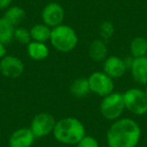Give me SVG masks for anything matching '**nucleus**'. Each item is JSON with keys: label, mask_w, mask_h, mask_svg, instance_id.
I'll return each instance as SVG.
<instances>
[{"label": "nucleus", "mask_w": 147, "mask_h": 147, "mask_svg": "<svg viewBox=\"0 0 147 147\" xmlns=\"http://www.w3.org/2000/svg\"><path fill=\"white\" fill-rule=\"evenodd\" d=\"M14 40H16L18 43L23 45H27L31 41V36L29 29L22 26H17L14 29Z\"/></svg>", "instance_id": "obj_20"}, {"label": "nucleus", "mask_w": 147, "mask_h": 147, "mask_svg": "<svg viewBox=\"0 0 147 147\" xmlns=\"http://www.w3.org/2000/svg\"><path fill=\"white\" fill-rule=\"evenodd\" d=\"M88 82L90 85L91 93L101 98L114 92V80L103 71H95L90 74V76L88 77Z\"/></svg>", "instance_id": "obj_6"}, {"label": "nucleus", "mask_w": 147, "mask_h": 147, "mask_svg": "<svg viewBox=\"0 0 147 147\" xmlns=\"http://www.w3.org/2000/svg\"><path fill=\"white\" fill-rule=\"evenodd\" d=\"M126 111L123 100V94L113 92L103 97L100 103V113L104 119L108 121H115L123 116Z\"/></svg>", "instance_id": "obj_4"}, {"label": "nucleus", "mask_w": 147, "mask_h": 147, "mask_svg": "<svg viewBox=\"0 0 147 147\" xmlns=\"http://www.w3.org/2000/svg\"><path fill=\"white\" fill-rule=\"evenodd\" d=\"M86 135V127L76 117H65L57 120L53 132L55 140L65 145H76Z\"/></svg>", "instance_id": "obj_2"}, {"label": "nucleus", "mask_w": 147, "mask_h": 147, "mask_svg": "<svg viewBox=\"0 0 147 147\" xmlns=\"http://www.w3.org/2000/svg\"><path fill=\"white\" fill-rule=\"evenodd\" d=\"M35 137L29 127H21L14 130L8 138V147H32Z\"/></svg>", "instance_id": "obj_11"}, {"label": "nucleus", "mask_w": 147, "mask_h": 147, "mask_svg": "<svg viewBox=\"0 0 147 147\" xmlns=\"http://www.w3.org/2000/svg\"><path fill=\"white\" fill-rule=\"evenodd\" d=\"M102 63V71L109 77H111L113 80L122 78L128 71L126 59H122L118 55H108V57Z\"/></svg>", "instance_id": "obj_10"}, {"label": "nucleus", "mask_w": 147, "mask_h": 147, "mask_svg": "<svg viewBox=\"0 0 147 147\" xmlns=\"http://www.w3.org/2000/svg\"><path fill=\"white\" fill-rule=\"evenodd\" d=\"M55 123L57 120L51 113L41 112L32 118L29 125V129L36 139L45 138L49 134H53Z\"/></svg>", "instance_id": "obj_7"}, {"label": "nucleus", "mask_w": 147, "mask_h": 147, "mask_svg": "<svg viewBox=\"0 0 147 147\" xmlns=\"http://www.w3.org/2000/svg\"><path fill=\"white\" fill-rule=\"evenodd\" d=\"M142 135L138 122L129 117H121L112 122L106 133L110 147H137Z\"/></svg>", "instance_id": "obj_1"}, {"label": "nucleus", "mask_w": 147, "mask_h": 147, "mask_svg": "<svg viewBox=\"0 0 147 147\" xmlns=\"http://www.w3.org/2000/svg\"><path fill=\"white\" fill-rule=\"evenodd\" d=\"M69 93L77 99H83L91 93L88 78H78L71 82L69 86Z\"/></svg>", "instance_id": "obj_16"}, {"label": "nucleus", "mask_w": 147, "mask_h": 147, "mask_svg": "<svg viewBox=\"0 0 147 147\" xmlns=\"http://www.w3.org/2000/svg\"><path fill=\"white\" fill-rule=\"evenodd\" d=\"M14 29L11 23H9L4 17H0V42L7 45L14 40Z\"/></svg>", "instance_id": "obj_19"}, {"label": "nucleus", "mask_w": 147, "mask_h": 147, "mask_svg": "<svg viewBox=\"0 0 147 147\" xmlns=\"http://www.w3.org/2000/svg\"><path fill=\"white\" fill-rule=\"evenodd\" d=\"M126 111L135 116H145L147 112V96L140 88H130L123 93Z\"/></svg>", "instance_id": "obj_5"}, {"label": "nucleus", "mask_w": 147, "mask_h": 147, "mask_svg": "<svg viewBox=\"0 0 147 147\" xmlns=\"http://www.w3.org/2000/svg\"><path fill=\"white\" fill-rule=\"evenodd\" d=\"M89 57L96 63H103L108 57V45L107 41L102 38H96L89 45Z\"/></svg>", "instance_id": "obj_13"}, {"label": "nucleus", "mask_w": 147, "mask_h": 147, "mask_svg": "<svg viewBox=\"0 0 147 147\" xmlns=\"http://www.w3.org/2000/svg\"><path fill=\"white\" fill-rule=\"evenodd\" d=\"M129 51L132 57H141L147 55V38L136 36L130 41Z\"/></svg>", "instance_id": "obj_18"}, {"label": "nucleus", "mask_w": 147, "mask_h": 147, "mask_svg": "<svg viewBox=\"0 0 147 147\" xmlns=\"http://www.w3.org/2000/svg\"><path fill=\"white\" fill-rule=\"evenodd\" d=\"M145 94H146V96H147V86H146V88H145Z\"/></svg>", "instance_id": "obj_26"}, {"label": "nucleus", "mask_w": 147, "mask_h": 147, "mask_svg": "<svg viewBox=\"0 0 147 147\" xmlns=\"http://www.w3.org/2000/svg\"><path fill=\"white\" fill-rule=\"evenodd\" d=\"M26 53L30 59L35 61H41L49 57L51 51H49V45L45 42L31 40L26 45Z\"/></svg>", "instance_id": "obj_14"}, {"label": "nucleus", "mask_w": 147, "mask_h": 147, "mask_svg": "<svg viewBox=\"0 0 147 147\" xmlns=\"http://www.w3.org/2000/svg\"><path fill=\"white\" fill-rule=\"evenodd\" d=\"M25 16L26 12L23 7L19 5H11L7 9H5L3 13V17L15 27L19 26V24L25 19Z\"/></svg>", "instance_id": "obj_15"}, {"label": "nucleus", "mask_w": 147, "mask_h": 147, "mask_svg": "<svg viewBox=\"0 0 147 147\" xmlns=\"http://www.w3.org/2000/svg\"><path fill=\"white\" fill-rule=\"evenodd\" d=\"M104 147H110V146H108V145H107V146H104Z\"/></svg>", "instance_id": "obj_28"}, {"label": "nucleus", "mask_w": 147, "mask_h": 147, "mask_svg": "<svg viewBox=\"0 0 147 147\" xmlns=\"http://www.w3.org/2000/svg\"><path fill=\"white\" fill-rule=\"evenodd\" d=\"M40 17L41 22L53 29L63 23L65 17V8L57 1L47 2L41 10Z\"/></svg>", "instance_id": "obj_8"}, {"label": "nucleus", "mask_w": 147, "mask_h": 147, "mask_svg": "<svg viewBox=\"0 0 147 147\" xmlns=\"http://www.w3.org/2000/svg\"><path fill=\"white\" fill-rule=\"evenodd\" d=\"M29 32H30L31 40L32 41L47 43V41H49V38H51V28H49L45 23L40 22L31 26V28L29 29Z\"/></svg>", "instance_id": "obj_17"}, {"label": "nucleus", "mask_w": 147, "mask_h": 147, "mask_svg": "<svg viewBox=\"0 0 147 147\" xmlns=\"http://www.w3.org/2000/svg\"><path fill=\"white\" fill-rule=\"evenodd\" d=\"M76 147H100L99 141L91 135H86L76 144Z\"/></svg>", "instance_id": "obj_22"}, {"label": "nucleus", "mask_w": 147, "mask_h": 147, "mask_svg": "<svg viewBox=\"0 0 147 147\" xmlns=\"http://www.w3.org/2000/svg\"><path fill=\"white\" fill-rule=\"evenodd\" d=\"M6 55H7V51H6V45L0 42V59H2L3 57H4Z\"/></svg>", "instance_id": "obj_24"}, {"label": "nucleus", "mask_w": 147, "mask_h": 147, "mask_svg": "<svg viewBox=\"0 0 147 147\" xmlns=\"http://www.w3.org/2000/svg\"><path fill=\"white\" fill-rule=\"evenodd\" d=\"M145 1H146V2H147V0H145Z\"/></svg>", "instance_id": "obj_29"}, {"label": "nucleus", "mask_w": 147, "mask_h": 147, "mask_svg": "<svg viewBox=\"0 0 147 147\" xmlns=\"http://www.w3.org/2000/svg\"><path fill=\"white\" fill-rule=\"evenodd\" d=\"M145 116H146V119H147V112H146V114H145Z\"/></svg>", "instance_id": "obj_27"}, {"label": "nucleus", "mask_w": 147, "mask_h": 147, "mask_svg": "<svg viewBox=\"0 0 147 147\" xmlns=\"http://www.w3.org/2000/svg\"><path fill=\"white\" fill-rule=\"evenodd\" d=\"M99 32H100V38L107 41L112 38L115 33V26L111 21H103L99 27Z\"/></svg>", "instance_id": "obj_21"}, {"label": "nucleus", "mask_w": 147, "mask_h": 147, "mask_svg": "<svg viewBox=\"0 0 147 147\" xmlns=\"http://www.w3.org/2000/svg\"><path fill=\"white\" fill-rule=\"evenodd\" d=\"M47 2H53V1H57V0H45Z\"/></svg>", "instance_id": "obj_25"}, {"label": "nucleus", "mask_w": 147, "mask_h": 147, "mask_svg": "<svg viewBox=\"0 0 147 147\" xmlns=\"http://www.w3.org/2000/svg\"><path fill=\"white\" fill-rule=\"evenodd\" d=\"M49 42L51 47L59 53H69L77 47L79 43V36L73 27L63 23L51 29Z\"/></svg>", "instance_id": "obj_3"}, {"label": "nucleus", "mask_w": 147, "mask_h": 147, "mask_svg": "<svg viewBox=\"0 0 147 147\" xmlns=\"http://www.w3.org/2000/svg\"><path fill=\"white\" fill-rule=\"evenodd\" d=\"M12 2L13 0H0V10L4 11L5 9L12 5Z\"/></svg>", "instance_id": "obj_23"}, {"label": "nucleus", "mask_w": 147, "mask_h": 147, "mask_svg": "<svg viewBox=\"0 0 147 147\" xmlns=\"http://www.w3.org/2000/svg\"><path fill=\"white\" fill-rule=\"evenodd\" d=\"M129 71L135 83L142 86H147V55L132 57Z\"/></svg>", "instance_id": "obj_12"}, {"label": "nucleus", "mask_w": 147, "mask_h": 147, "mask_svg": "<svg viewBox=\"0 0 147 147\" xmlns=\"http://www.w3.org/2000/svg\"><path fill=\"white\" fill-rule=\"evenodd\" d=\"M25 65L22 59L13 55H6L0 59V74L7 79H17L24 73Z\"/></svg>", "instance_id": "obj_9"}]
</instances>
